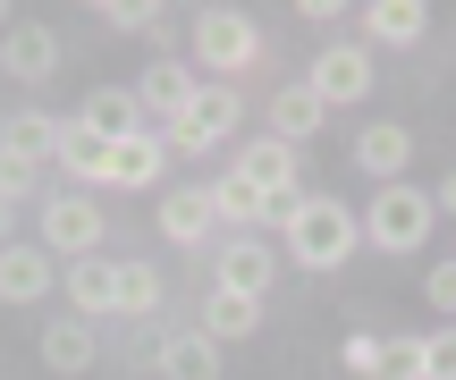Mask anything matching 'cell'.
I'll list each match as a JSON object with an SVG mask.
<instances>
[{"instance_id": "obj_1", "label": "cell", "mask_w": 456, "mask_h": 380, "mask_svg": "<svg viewBox=\"0 0 456 380\" xmlns=\"http://www.w3.org/2000/svg\"><path fill=\"white\" fill-rule=\"evenodd\" d=\"M279 237H288V254H296L305 271H338L346 254L363 246V212H346L338 195H305V203H296V220H288Z\"/></svg>"}, {"instance_id": "obj_2", "label": "cell", "mask_w": 456, "mask_h": 380, "mask_svg": "<svg viewBox=\"0 0 456 380\" xmlns=\"http://www.w3.org/2000/svg\"><path fill=\"white\" fill-rule=\"evenodd\" d=\"M440 229V203L423 195V186H380L372 195V212H363V246H380V254H414L423 237Z\"/></svg>"}, {"instance_id": "obj_3", "label": "cell", "mask_w": 456, "mask_h": 380, "mask_svg": "<svg viewBox=\"0 0 456 380\" xmlns=\"http://www.w3.org/2000/svg\"><path fill=\"white\" fill-rule=\"evenodd\" d=\"M102 229H110V220H102L94 195H51L43 203V254H51V263H94Z\"/></svg>"}, {"instance_id": "obj_4", "label": "cell", "mask_w": 456, "mask_h": 380, "mask_svg": "<svg viewBox=\"0 0 456 380\" xmlns=\"http://www.w3.org/2000/svg\"><path fill=\"white\" fill-rule=\"evenodd\" d=\"M195 60L212 68V77H245V68L262 60V34L245 9H203L195 17Z\"/></svg>"}, {"instance_id": "obj_5", "label": "cell", "mask_w": 456, "mask_h": 380, "mask_svg": "<svg viewBox=\"0 0 456 380\" xmlns=\"http://www.w3.org/2000/svg\"><path fill=\"white\" fill-rule=\"evenodd\" d=\"M237 118H245L237 85H203V93H195V110L161 127V144H169V152H212V144H228V135H237Z\"/></svg>"}, {"instance_id": "obj_6", "label": "cell", "mask_w": 456, "mask_h": 380, "mask_svg": "<svg viewBox=\"0 0 456 380\" xmlns=\"http://www.w3.org/2000/svg\"><path fill=\"white\" fill-rule=\"evenodd\" d=\"M305 85L330 101V110H338V101H363V93H372V51H363V43H330Z\"/></svg>"}, {"instance_id": "obj_7", "label": "cell", "mask_w": 456, "mask_h": 380, "mask_svg": "<svg viewBox=\"0 0 456 380\" xmlns=\"http://www.w3.org/2000/svg\"><path fill=\"white\" fill-rule=\"evenodd\" d=\"M60 169L77 178V195H85V186H118V144H102L85 118H68V127H60Z\"/></svg>"}, {"instance_id": "obj_8", "label": "cell", "mask_w": 456, "mask_h": 380, "mask_svg": "<svg viewBox=\"0 0 456 380\" xmlns=\"http://www.w3.org/2000/svg\"><path fill=\"white\" fill-rule=\"evenodd\" d=\"M195 93H203V85L186 77V60H152L144 77H135V101H144V118H161V127L195 110Z\"/></svg>"}, {"instance_id": "obj_9", "label": "cell", "mask_w": 456, "mask_h": 380, "mask_svg": "<svg viewBox=\"0 0 456 380\" xmlns=\"http://www.w3.org/2000/svg\"><path fill=\"white\" fill-rule=\"evenodd\" d=\"M237 178L262 186L271 203H296V144H279V135H254V144L237 152Z\"/></svg>"}, {"instance_id": "obj_10", "label": "cell", "mask_w": 456, "mask_h": 380, "mask_svg": "<svg viewBox=\"0 0 456 380\" xmlns=\"http://www.w3.org/2000/svg\"><path fill=\"white\" fill-rule=\"evenodd\" d=\"M77 118L102 135V144H135V135H144V101H135V85H102Z\"/></svg>"}, {"instance_id": "obj_11", "label": "cell", "mask_w": 456, "mask_h": 380, "mask_svg": "<svg viewBox=\"0 0 456 380\" xmlns=\"http://www.w3.org/2000/svg\"><path fill=\"white\" fill-rule=\"evenodd\" d=\"M152 220H161L169 246H203V237H212V220H220V212H212V186H169Z\"/></svg>"}, {"instance_id": "obj_12", "label": "cell", "mask_w": 456, "mask_h": 380, "mask_svg": "<svg viewBox=\"0 0 456 380\" xmlns=\"http://www.w3.org/2000/svg\"><path fill=\"white\" fill-rule=\"evenodd\" d=\"M68 313H77V321L118 313V263H110V254H94V263H68Z\"/></svg>"}, {"instance_id": "obj_13", "label": "cell", "mask_w": 456, "mask_h": 380, "mask_svg": "<svg viewBox=\"0 0 456 380\" xmlns=\"http://www.w3.org/2000/svg\"><path fill=\"white\" fill-rule=\"evenodd\" d=\"M271 271H279V254L262 246V237H228L220 263H212V279L237 287V296H262V287H271Z\"/></svg>"}, {"instance_id": "obj_14", "label": "cell", "mask_w": 456, "mask_h": 380, "mask_svg": "<svg viewBox=\"0 0 456 380\" xmlns=\"http://www.w3.org/2000/svg\"><path fill=\"white\" fill-rule=\"evenodd\" d=\"M152 364H161V380H220V347L203 330H161Z\"/></svg>"}, {"instance_id": "obj_15", "label": "cell", "mask_w": 456, "mask_h": 380, "mask_svg": "<svg viewBox=\"0 0 456 380\" xmlns=\"http://www.w3.org/2000/svg\"><path fill=\"white\" fill-rule=\"evenodd\" d=\"M0 68H9L17 85L51 77V68H60V34H51V26H9V34H0Z\"/></svg>"}, {"instance_id": "obj_16", "label": "cell", "mask_w": 456, "mask_h": 380, "mask_svg": "<svg viewBox=\"0 0 456 380\" xmlns=\"http://www.w3.org/2000/svg\"><path fill=\"white\" fill-rule=\"evenodd\" d=\"M43 372H60V380H77V372H94V321H77V313H60L43 330Z\"/></svg>"}, {"instance_id": "obj_17", "label": "cell", "mask_w": 456, "mask_h": 380, "mask_svg": "<svg viewBox=\"0 0 456 380\" xmlns=\"http://www.w3.org/2000/svg\"><path fill=\"white\" fill-rule=\"evenodd\" d=\"M262 330V296H237V287H212L203 296V338L212 347H237V338Z\"/></svg>"}, {"instance_id": "obj_18", "label": "cell", "mask_w": 456, "mask_h": 380, "mask_svg": "<svg viewBox=\"0 0 456 380\" xmlns=\"http://www.w3.org/2000/svg\"><path fill=\"white\" fill-rule=\"evenodd\" d=\"M60 127H68V118H51V110H17L9 127H0V152L43 169V161H60Z\"/></svg>"}, {"instance_id": "obj_19", "label": "cell", "mask_w": 456, "mask_h": 380, "mask_svg": "<svg viewBox=\"0 0 456 380\" xmlns=\"http://www.w3.org/2000/svg\"><path fill=\"white\" fill-rule=\"evenodd\" d=\"M322 118H330V101L313 93V85H279V93H271V135H279V144L322 135Z\"/></svg>"}, {"instance_id": "obj_20", "label": "cell", "mask_w": 456, "mask_h": 380, "mask_svg": "<svg viewBox=\"0 0 456 380\" xmlns=\"http://www.w3.org/2000/svg\"><path fill=\"white\" fill-rule=\"evenodd\" d=\"M363 34L389 43V51H406V43L431 34V9H423V0H372V9H363Z\"/></svg>"}, {"instance_id": "obj_21", "label": "cell", "mask_w": 456, "mask_h": 380, "mask_svg": "<svg viewBox=\"0 0 456 380\" xmlns=\"http://www.w3.org/2000/svg\"><path fill=\"white\" fill-rule=\"evenodd\" d=\"M51 287V254L43 246H0V304H34Z\"/></svg>"}, {"instance_id": "obj_22", "label": "cell", "mask_w": 456, "mask_h": 380, "mask_svg": "<svg viewBox=\"0 0 456 380\" xmlns=\"http://www.w3.org/2000/svg\"><path fill=\"white\" fill-rule=\"evenodd\" d=\"M355 161L372 169L380 186H397V178H406V161H414V135L406 127H363L355 135Z\"/></svg>"}, {"instance_id": "obj_23", "label": "cell", "mask_w": 456, "mask_h": 380, "mask_svg": "<svg viewBox=\"0 0 456 380\" xmlns=\"http://www.w3.org/2000/svg\"><path fill=\"white\" fill-rule=\"evenodd\" d=\"M212 212H220V220H237V237H262V229H271V195H262V186H245L237 169L212 186Z\"/></svg>"}, {"instance_id": "obj_24", "label": "cell", "mask_w": 456, "mask_h": 380, "mask_svg": "<svg viewBox=\"0 0 456 380\" xmlns=\"http://www.w3.org/2000/svg\"><path fill=\"white\" fill-rule=\"evenodd\" d=\"M161 178H169V144H161V135L118 144V186H161Z\"/></svg>"}, {"instance_id": "obj_25", "label": "cell", "mask_w": 456, "mask_h": 380, "mask_svg": "<svg viewBox=\"0 0 456 380\" xmlns=\"http://www.w3.org/2000/svg\"><path fill=\"white\" fill-rule=\"evenodd\" d=\"M118 313H127V321L161 313V271H152V263H118Z\"/></svg>"}, {"instance_id": "obj_26", "label": "cell", "mask_w": 456, "mask_h": 380, "mask_svg": "<svg viewBox=\"0 0 456 380\" xmlns=\"http://www.w3.org/2000/svg\"><path fill=\"white\" fill-rule=\"evenodd\" d=\"M102 26H110V34H152V26H161V9H152V0H102Z\"/></svg>"}, {"instance_id": "obj_27", "label": "cell", "mask_w": 456, "mask_h": 380, "mask_svg": "<svg viewBox=\"0 0 456 380\" xmlns=\"http://www.w3.org/2000/svg\"><path fill=\"white\" fill-rule=\"evenodd\" d=\"M380 380H423V338H380Z\"/></svg>"}, {"instance_id": "obj_28", "label": "cell", "mask_w": 456, "mask_h": 380, "mask_svg": "<svg viewBox=\"0 0 456 380\" xmlns=\"http://www.w3.org/2000/svg\"><path fill=\"white\" fill-rule=\"evenodd\" d=\"M423 380H456V321H440L423 338Z\"/></svg>"}, {"instance_id": "obj_29", "label": "cell", "mask_w": 456, "mask_h": 380, "mask_svg": "<svg viewBox=\"0 0 456 380\" xmlns=\"http://www.w3.org/2000/svg\"><path fill=\"white\" fill-rule=\"evenodd\" d=\"M338 355H346V372H355V380H380V338H372V330H355Z\"/></svg>"}, {"instance_id": "obj_30", "label": "cell", "mask_w": 456, "mask_h": 380, "mask_svg": "<svg viewBox=\"0 0 456 380\" xmlns=\"http://www.w3.org/2000/svg\"><path fill=\"white\" fill-rule=\"evenodd\" d=\"M34 195V161H9L0 152V203H26Z\"/></svg>"}, {"instance_id": "obj_31", "label": "cell", "mask_w": 456, "mask_h": 380, "mask_svg": "<svg viewBox=\"0 0 456 380\" xmlns=\"http://www.w3.org/2000/svg\"><path fill=\"white\" fill-rule=\"evenodd\" d=\"M423 296H431V304H440V313L456 321V254H448V263H440V271L423 279Z\"/></svg>"}, {"instance_id": "obj_32", "label": "cell", "mask_w": 456, "mask_h": 380, "mask_svg": "<svg viewBox=\"0 0 456 380\" xmlns=\"http://www.w3.org/2000/svg\"><path fill=\"white\" fill-rule=\"evenodd\" d=\"M431 203H440V212L456 220V169H448V178H440V186H431Z\"/></svg>"}, {"instance_id": "obj_33", "label": "cell", "mask_w": 456, "mask_h": 380, "mask_svg": "<svg viewBox=\"0 0 456 380\" xmlns=\"http://www.w3.org/2000/svg\"><path fill=\"white\" fill-rule=\"evenodd\" d=\"M0 246H9V203H0Z\"/></svg>"}, {"instance_id": "obj_34", "label": "cell", "mask_w": 456, "mask_h": 380, "mask_svg": "<svg viewBox=\"0 0 456 380\" xmlns=\"http://www.w3.org/2000/svg\"><path fill=\"white\" fill-rule=\"evenodd\" d=\"M9 17H17V9H9V0H0V34H9Z\"/></svg>"}]
</instances>
